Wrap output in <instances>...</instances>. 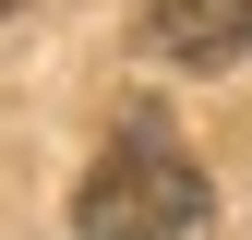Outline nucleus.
I'll use <instances>...</instances> for the list:
<instances>
[{
	"label": "nucleus",
	"instance_id": "nucleus-1",
	"mask_svg": "<svg viewBox=\"0 0 252 240\" xmlns=\"http://www.w3.org/2000/svg\"><path fill=\"white\" fill-rule=\"evenodd\" d=\"M72 228L84 240H204L216 228V192H204V168L168 144V120H132V132L84 168Z\"/></svg>",
	"mask_w": 252,
	"mask_h": 240
},
{
	"label": "nucleus",
	"instance_id": "nucleus-2",
	"mask_svg": "<svg viewBox=\"0 0 252 240\" xmlns=\"http://www.w3.org/2000/svg\"><path fill=\"white\" fill-rule=\"evenodd\" d=\"M144 48L156 60H192V72H216V60L252 48V0H144Z\"/></svg>",
	"mask_w": 252,
	"mask_h": 240
},
{
	"label": "nucleus",
	"instance_id": "nucleus-3",
	"mask_svg": "<svg viewBox=\"0 0 252 240\" xmlns=\"http://www.w3.org/2000/svg\"><path fill=\"white\" fill-rule=\"evenodd\" d=\"M0 12H12V0H0Z\"/></svg>",
	"mask_w": 252,
	"mask_h": 240
}]
</instances>
